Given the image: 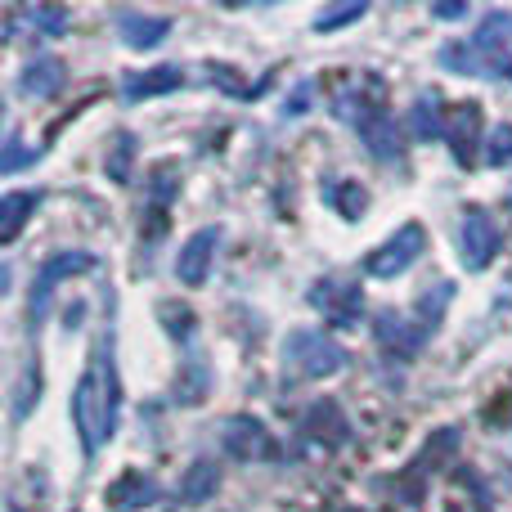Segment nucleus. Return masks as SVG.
Returning a JSON list of instances; mask_svg holds the SVG:
<instances>
[{
    "label": "nucleus",
    "instance_id": "12",
    "mask_svg": "<svg viewBox=\"0 0 512 512\" xmlns=\"http://www.w3.org/2000/svg\"><path fill=\"white\" fill-rule=\"evenodd\" d=\"M297 432L306 436V441L324 445V450H342V445H351V423H346V414H342L337 400H315V405H306L301 418H297Z\"/></svg>",
    "mask_w": 512,
    "mask_h": 512
},
{
    "label": "nucleus",
    "instance_id": "10",
    "mask_svg": "<svg viewBox=\"0 0 512 512\" xmlns=\"http://www.w3.org/2000/svg\"><path fill=\"white\" fill-rule=\"evenodd\" d=\"M504 248V225L490 216V207H468L459 221V256L468 270H486Z\"/></svg>",
    "mask_w": 512,
    "mask_h": 512
},
{
    "label": "nucleus",
    "instance_id": "17",
    "mask_svg": "<svg viewBox=\"0 0 512 512\" xmlns=\"http://www.w3.org/2000/svg\"><path fill=\"white\" fill-rule=\"evenodd\" d=\"M117 36H122L131 50H153L171 36V18L167 14H140V9H122L117 14Z\"/></svg>",
    "mask_w": 512,
    "mask_h": 512
},
{
    "label": "nucleus",
    "instance_id": "33",
    "mask_svg": "<svg viewBox=\"0 0 512 512\" xmlns=\"http://www.w3.org/2000/svg\"><path fill=\"white\" fill-rule=\"evenodd\" d=\"M445 512H468V508H463V504H445Z\"/></svg>",
    "mask_w": 512,
    "mask_h": 512
},
{
    "label": "nucleus",
    "instance_id": "32",
    "mask_svg": "<svg viewBox=\"0 0 512 512\" xmlns=\"http://www.w3.org/2000/svg\"><path fill=\"white\" fill-rule=\"evenodd\" d=\"M432 14L436 18H463V14H468V5H436Z\"/></svg>",
    "mask_w": 512,
    "mask_h": 512
},
{
    "label": "nucleus",
    "instance_id": "7",
    "mask_svg": "<svg viewBox=\"0 0 512 512\" xmlns=\"http://www.w3.org/2000/svg\"><path fill=\"white\" fill-rule=\"evenodd\" d=\"M427 252V230L418 221L400 225L387 243H378L369 256H364V274L369 279H400L409 265H418V256Z\"/></svg>",
    "mask_w": 512,
    "mask_h": 512
},
{
    "label": "nucleus",
    "instance_id": "1",
    "mask_svg": "<svg viewBox=\"0 0 512 512\" xmlns=\"http://www.w3.org/2000/svg\"><path fill=\"white\" fill-rule=\"evenodd\" d=\"M117 418H122V373H117V337L113 328L95 337L90 346V360L77 378L72 391V427H77L81 454L95 459L117 432Z\"/></svg>",
    "mask_w": 512,
    "mask_h": 512
},
{
    "label": "nucleus",
    "instance_id": "15",
    "mask_svg": "<svg viewBox=\"0 0 512 512\" xmlns=\"http://www.w3.org/2000/svg\"><path fill=\"white\" fill-rule=\"evenodd\" d=\"M445 144H450L454 162H477V144H481V104H450V117H445Z\"/></svg>",
    "mask_w": 512,
    "mask_h": 512
},
{
    "label": "nucleus",
    "instance_id": "6",
    "mask_svg": "<svg viewBox=\"0 0 512 512\" xmlns=\"http://www.w3.org/2000/svg\"><path fill=\"white\" fill-rule=\"evenodd\" d=\"M99 265V256L95 252H86V248H68V252H50L41 261V270H36V279H32V301H27V324H41L45 319V310H50V297H54V288H59L63 279H72V274H86V270H95Z\"/></svg>",
    "mask_w": 512,
    "mask_h": 512
},
{
    "label": "nucleus",
    "instance_id": "13",
    "mask_svg": "<svg viewBox=\"0 0 512 512\" xmlns=\"http://www.w3.org/2000/svg\"><path fill=\"white\" fill-rule=\"evenodd\" d=\"M216 248H221V230L207 225V230H194L176 252V279L180 288H203L207 274L216 265Z\"/></svg>",
    "mask_w": 512,
    "mask_h": 512
},
{
    "label": "nucleus",
    "instance_id": "4",
    "mask_svg": "<svg viewBox=\"0 0 512 512\" xmlns=\"http://www.w3.org/2000/svg\"><path fill=\"white\" fill-rule=\"evenodd\" d=\"M441 63L463 77H508L512 81V14L490 9L477 23V32L450 41L441 50Z\"/></svg>",
    "mask_w": 512,
    "mask_h": 512
},
{
    "label": "nucleus",
    "instance_id": "19",
    "mask_svg": "<svg viewBox=\"0 0 512 512\" xmlns=\"http://www.w3.org/2000/svg\"><path fill=\"white\" fill-rule=\"evenodd\" d=\"M108 504L113 508H122V512H140V508H149V504H158L162 499V486L153 477H144L140 468H131V472H122V477L108 486Z\"/></svg>",
    "mask_w": 512,
    "mask_h": 512
},
{
    "label": "nucleus",
    "instance_id": "14",
    "mask_svg": "<svg viewBox=\"0 0 512 512\" xmlns=\"http://www.w3.org/2000/svg\"><path fill=\"white\" fill-rule=\"evenodd\" d=\"M72 27V14L63 5H27V9H9L5 18V36L18 41V36H36V41H54Z\"/></svg>",
    "mask_w": 512,
    "mask_h": 512
},
{
    "label": "nucleus",
    "instance_id": "21",
    "mask_svg": "<svg viewBox=\"0 0 512 512\" xmlns=\"http://www.w3.org/2000/svg\"><path fill=\"white\" fill-rule=\"evenodd\" d=\"M216 490H221V463L198 459V463H189V472L180 477L176 499H180V504H207Z\"/></svg>",
    "mask_w": 512,
    "mask_h": 512
},
{
    "label": "nucleus",
    "instance_id": "16",
    "mask_svg": "<svg viewBox=\"0 0 512 512\" xmlns=\"http://www.w3.org/2000/svg\"><path fill=\"white\" fill-rule=\"evenodd\" d=\"M63 86H68V63L54 59V54H36V59L27 63L23 72H18V95L36 99V104L54 99Z\"/></svg>",
    "mask_w": 512,
    "mask_h": 512
},
{
    "label": "nucleus",
    "instance_id": "25",
    "mask_svg": "<svg viewBox=\"0 0 512 512\" xmlns=\"http://www.w3.org/2000/svg\"><path fill=\"white\" fill-rule=\"evenodd\" d=\"M135 135L131 131H117L113 135V149H108L104 167H108V180H117V185H131V167H135Z\"/></svg>",
    "mask_w": 512,
    "mask_h": 512
},
{
    "label": "nucleus",
    "instance_id": "23",
    "mask_svg": "<svg viewBox=\"0 0 512 512\" xmlns=\"http://www.w3.org/2000/svg\"><path fill=\"white\" fill-rule=\"evenodd\" d=\"M324 203L333 207V216H342V221H360L364 207H369V194L360 189V180L333 176V180H324Z\"/></svg>",
    "mask_w": 512,
    "mask_h": 512
},
{
    "label": "nucleus",
    "instance_id": "26",
    "mask_svg": "<svg viewBox=\"0 0 512 512\" xmlns=\"http://www.w3.org/2000/svg\"><path fill=\"white\" fill-rule=\"evenodd\" d=\"M36 400H41V369H36V360H27L23 373H18V387H14V418L18 423L32 414Z\"/></svg>",
    "mask_w": 512,
    "mask_h": 512
},
{
    "label": "nucleus",
    "instance_id": "20",
    "mask_svg": "<svg viewBox=\"0 0 512 512\" xmlns=\"http://www.w3.org/2000/svg\"><path fill=\"white\" fill-rule=\"evenodd\" d=\"M36 207H41V189H9L0 198V243H14Z\"/></svg>",
    "mask_w": 512,
    "mask_h": 512
},
{
    "label": "nucleus",
    "instance_id": "8",
    "mask_svg": "<svg viewBox=\"0 0 512 512\" xmlns=\"http://www.w3.org/2000/svg\"><path fill=\"white\" fill-rule=\"evenodd\" d=\"M221 450H225V459H234V463H270V459H279V441H274V432L252 414L225 418L221 423Z\"/></svg>",
    "mask_w": 512,
    "mask_h": 512
},
{
    "label": "nucleus",
    "instance_id": "27",
    "mask_svg": "<svg viewBox=\"0 0 512 512\" xmlns=\"http://www.w3.org/2000/svg\"><path fill=\"white\" fill-rule=\"evenodd\" d=\"M369 14V5L364 0H351V5H333V9H319L315 14V32H337V27L355 23V18Z\"/></svg>",
    "mask_w": 512,
    "mask_h": 512
},
{
    "label": "nucleus",
    "instance_id": "30",
    "mask_svg": "<svg viewBox=\"0 0 512 512\" xmlns=\"http://www.w3.org/2000/svg\"><path fill=\"white\" fill-rule=\"evenodd\" d=\"M36 153H41V149H23V140H18V135H9L5 158H0V171H5V176H14L23 162H36Z\"/></svg>",
    "mask_w": 512,
    "mask_h": 512
},
{
    "label": "nucleus",
    "instance_id": "2",
    "mask_svg": "<svg viewBox=\"0 0 512 512\" xmlns=\"http://www.w3.org/2000/svg\"><path fill=\"white\" fill-rule=\"evenodd\" d=\"M328 108L337 122H346L355 135L364 140L373 162L382 167H405V131L387 108V86L382 77H355V81H337L328 90Z\"/></svg>",
    "mask_w": 512,
    "mask_h": 512
},
{
    "label": "nucleus",
    "instance_id": "9",
    "mask_svg": "<svg viewBox=\"0 0 512 512\" xmlns=\"http://www.w3.org/2000/svg\"><path fill=\"white\" fill-rule=\"evenodd\" d=\"M310 306L324 315L328 328H355L364 315V288L346 274H328L310 288Z\"/></svg>",
    "mask_w": 512,
    "mask_h": 512
},
{
    "label": "nucleus",
    "instance_id": "22",
    "mask_svg": "<svg viewBox=\"0 0 512 512\" xmlns=\"http://www.w3.org/2000/svg\"><path fill=\"white\" fill-rule=\"evenodd\" d=\"M445 117H450V104H445L436 90H423L409 108V122H414L418 140H445Z\"/></svg>",
    "mask_w": 512,
    "mask_h": 512
},
{
    "label": "nucleus",
    "instance_id": "28",
    "mask_svg": "<svg viewBox=\"0 0 512 512\" xmlns=\"http://www.w3.org/2000/svg\"><path fill=\"white\" fill-rule=\"evenodd\" d=\"M158 315H162V319H171L167 333L176 337V342H194V310H185V306H176V301H167V306H162Z\"/></svg>",
    "mask_w": 512,
    "mask_h": 512
},
{
    "label": "nucleus",
    "instance_id": "5",
    "mask_svg": "<svg viewBox=\"0 0 512 512\" xmlns=\"http://www.w3.org/2000/svg\"><path fill=\"white\" fill-rule=\"evenodd\" d=\"M346 346L337 337H328L324 328H292L288 342H283V373L292 382H319L333 378L346 369Z\"/></svg>",
    "mask_w": 512,
    "mask_h": 512
},
{
    "label": "nucleus",
    "instance_id": "31",
    "mask_svg": "<svg viewBox=\"0 0 512 512\" xmlns=\"http://www.w3.org/2000/svg\"><path fill=\"white\" fill-rule=\"evenodd\" d=\"M310 95H315V86H310V81H301L297 90H292V99H288V108H283V113H292V117H301L310 108Z\"/></svg>",
    "mask_w": 512,
    "mask_h": 512
},
{
    "label": "nucleus",
    "instance_id": "11",
    "mask_svg": "<svg viewBox=\"0 0 512 512\" xmlns=\"http://www.w3.org/2000/svg\"><path fill=\"white\" fill-rule=\"evenodd\" d=\"M176 194H180V167L176 162H158V167L149 171V180H144V221H149L144 243H149V248L167 234V216H171Z\"/></svg>",
    "mask_w": 512,
    "mask_h": 512
},
{
    "label": "nucleus",
    "instance_id": "3",
    "mask_svg": "<svg viewBox=\"0 0 512 512\" xmlns=\"http://www.w3.org/2000/svg\"><path fill=\"white\" fill-rule=\"evenodd\" d=\"M450 301H454V283H436V288H427L409 310H378V315H373V342H378L391 360L409 364L436 337Z\"/></svg>",
    "mask_w": 512,
    "mask_h": 512
},
{
    "label": "nucleus",
    "instance_id": "24",
    "mask_svg": "<svg viewBox=\"0 0 512 512\" xmlns=\"http://www.w3.org/2000/svg\"><path fill=\"white\" fill-rule=\"evenodd\" d=\"M207 391H212V369H207L203 355H189L176 378V405H203Z\"/></svg>",
    "mask_w": 512,
    "mask_h": 512
},
{
    "label": "nucleus",
    "instance_id": "18",
    "mask_svg": "<svg viewBox=\"0 0 512 512\" xmlns=\"http://www.w3.org/2000/svg\"><path fill=\"white\" fill-rule=\"evenodd\" d=\"M185 68L180 63H162V68H144V72H126L122 81V95L126 99H158V95H171V90L185 86Z\"/></svg>",
    "mask_w": 512,
    "mask_h": 512
},
{
    "label": "nucleus",
    "instance_id": "29",
    "mask_svg": "<svg viewBox=\"0 0 512 512\" xmlns=\"http://www.w3.org/2000/svg\"><path fill=\"white\" fill-rule=\"evenodd\" d=\"M486 162H490V167H508V162H512V126H499V131L490 135Z\"/></svg>",
    "mask_w": 512,
    "mask_h": 512
}]
</instances>
